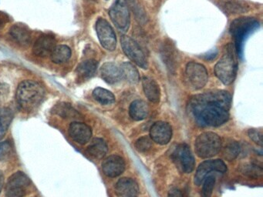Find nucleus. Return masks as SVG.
<instances>
[{
	"label": "nucleus",
	"instance_id": "1",
	"mask_svg": "<svg viewBox=\"0 0 263 197\" xmlns=\"http://www.w3.org/2000/svg\"><path fill=\"white\" fill-rule=\"evenodd\" d=\"M232 96L225 90H212L191 97L189 107L199 123L219 127L229 120Z\"/></svg>",
	"mask_w": 263,
	"mask_h": 197
},
{
	"label": "nucleus",
	"instance_id": "2",
	"mask_svg": "<svg viewBox=\"0 0 263 197\" xmlns=\"http://www.w3.org/2000/svg\"><path fill=\"white\" fill-rule=\"evenodd\" d=\"M46 90L41 84L33 80L23 81L17 90V101L22 110L31 112L44 101Z\"/></svg>",
	"mask_w": 263,
	"mask_h": 197
},
{
	"label": "nucleus",
	"instance_id": "3",
	"mask_svg": "<svg viewBox=\"0 0 263 197\" xmlns=\"http://www.w3.org/2000/svg\"><path fill=\"white\" fill-rule=\"evenodd\" d=\"M259 27L258 20L251 17H242L234 20L230 26V33L235 41V48L239 57L243 55L245 40Z\"/></svg>",
	"mask_w": 263,
	"mask_h": 197
},
{
	"label": "nucleus",
	"instance_id": "4",
	"mask_svg": "<svg viewBox=\"0 0 263 197\" xmlns=\"http://www.w3.org/2000/svg\"><path fill=\"white\" fill-rule=\"evenodd\" d=\"M237 70L238 64L234 56L233 49L232 46L229 45L225 54L215 66V73L222 83L230 85L236 77Z\"/></svg>",
	"mask_w": 263,
	"mask_h": 197
},
{
	"label": "nucleus",
	"instance_id": "5",
	"mask_svg": "<svg viewBox=\"0 0 263 197\" xmlns=\"http://www.w3.org/2000/svg\"><path fill=\"white\" fill-rule=\"evenodd\" d=\"M220 137L212 132H206L199 135L194 143L196 154L203 159L217 155L222 149Z\"/></svg>",
	"mask_w": 263,
	"mask_h": 197
},
{
	"label": "nucleus",
	"instance_id": "6",
	"mask_svg": "<svg viewBox=\"0 0 263 197\" xmlns=\"http://www.w3.org/2000/svg\"><path fill=\"white\" fill-rule=\"evenodd\" d=\"M112 22L120 32H127L130 27V17L128 6L125 0H115L109 10Z\"/></svg>",
	"mask_w": 263,
	"mask_h": 197
},
{
	"label": "nucleus",
	"instance_id": "7",
	"mask_svg": "<svg viewBox=\"0 0 263 197\" xmlns=\"http://www.w3.org/2000/svg\"><path fill=\"white\" fill-rule=\"evenodd\" d=\"M173 162L178 169L184 173L192 172L195 166L194 156L189 146L185 143H181L176 146L171 155Z\"/></svg>",
	"mask_w": 263,
	"mask_h": 197
},
{
	"label": "nucleus",
	"instance_id": "8",
	"mask_svg": "<svg viewBox=\"0 0 263 197\" xmlns=\"http://www.w3.org/2000/svg\"><path fill=\"white\" fill-rule=\"evenodd\" d=\"M120 45L123 53L133 63L142 69H148V60L139 43H137L129 36L123 35L120 37Z\"/></svg>",
	"mask_w": 263,
	"mask_h": 197
},
{
	"label": "nucleus",
	"instance_id": "9",
	"mask_svg": "<svg viewBox=\"0 0 263 197\" xmlns=\"http://www.w3.org/2000/svg\"><path fill=\"white\" fill-rule=\"evenodd\" d=\"M30 179L24 172H15L7 182L6 197H24L30 186Z\"/></svg>",
	"mask_w": 263,
	"mask_h": 197
},
{
	"label": "nucleus",
	"instance_id": "10",
	"mask_svg": "<svg viewBox=\"0 0 263 197\" xmlns=\"http://www.w3.org/2000/svg\"><path fill=\"white\" fill-rule=\"evenodd\" d=\"M96 32L101 46L108 51H114L117 47V37L110 23L105 19L99 18L97 20Z\"/></svg>",
	"mask_w": 263,
	"mask_h": 197
},
{
	"label": "nucleus",
	"instance_id": "11",
	"mask_svg": "<svg viewBox=\"0 0 263 197\" xmlns=\"http://www.w3.org/2000/svg\"><path fill=\"white\" fill-rule=\"evenodd\" d=\"M185 76L190 86L194 89H200L204 87L209 78L206 68L203 65L194 62L187 63Z\"/></svg>",
	"mask_w": 263,
	"mask_h": 197
},
{
	"label": "nucleus",
	"instance_id": "12",
	"mask_svg": "<svg viewBox=\"0 0 263 197\" xmlns=\"http://www.w3.org/2000/svg\"><path fill=\"white\" fill-rule=\"evenodd\" d=\"M227 166L221 159L207 160L199 165L194 176V183L200 186L211 172H226Z\"/></svg>",
	"mask_w": 263,
	"mask_h": 197
},
{
	"label": "nucleus",
	"instance_id": "13",
	"mask_svg": "<svg viewBox=\"0 0 263 197\" xmlns=\"http://www.w3.org/2000/svg\"><path fill=\"white\" fill-rule=\"evenodd\" d=\"M150 136L152 141L160 145H166L172 137V129L165 122H157L151 128Z\"/></svg>",
	"mask_w": 263,
	"mask_h": 197
},
{
	"label": "nucleus",
	"instance_id": "14",
	"mask_svg": "<svg viewBox=\"0 0 263 197\" xmlns=\"http://www.w3.org/2000/svg\"><path fill=\"white\" fill-rule=\"evenodd\" d=\"M102 170L104 174L108 177H117L125 170L124 160L123 158L117 155L109 156L103 162Z\"/></svg>",
	"mask_w": 263,
	"mask_h": 197
},
{
	"label": "nucleus",
	"instance_id": "15",
	"mask_svg": "<svg viewBox=\"0 0 263 197\" xmlns=\"http://www.w3.org/2000/svg\"><path fill=\"white\" fill-rule=\"evenodd\" d=\"M69 133L74 141L81 145L88 143L92 137V130L91 127L85 123H80V122H74L71 123L70 126Z\"/></svg>",
	"mask_w": 263,
	"mask_h": 197
},
{
	"label": "nucleus",
	"instance_id": "16",
	"mask_svg": "<svg viewBox=\"0 0 263 197\" xmlns=\"http://www.w3.org/2000/svg\"><path fill=\"white\" fill-rule=\"evenodd\" d=\"M55 40L53 36L50 35H43L40 36L33 46V53L39 57L45 58L50 56L53 49H54Z\"/></svg>",
	"mask_w": 263,
	"mask_h": 197
},
{
	"label": "nucleus",
	"instance_id": "17",
	"mask_svg": "<svg viewBox=\"0 0 263 197\" xmlns=\"http://www.w3.org/2000/svg\"><path fill=\"white\" fill-rule=\"evenodd\" d=\"M115 192L118 197H136L139 192V184L130 178H122L116 184Z\"/></svg>",
	"mask_w": 263,
	"mask_h": 197
},
{
	"label": "nucleus",
	"instance_id": "18",
	"mask_svg": "<svg viewBox=\"0 0 263 197\" xmlns=\"http://www.w3.org/2000/svg\"><path fill=\"white\" fill-rule=\"evenodd\" d=\"M101 76L106 82L110 85L117 83L123 79L120 66L112 62L103 64L101 68Z\"/></svg>",
	"mask_w": 263,
	"mask_h": 197
},
{
	"label": "nucleus",
	"instance_id": "19",
	"mask_svg": "<svg viewBox=\"0 0 263 197\" xmlns=\"http://www.w3.org/2000/svg\"><path fill=\"white\" fill-rule=\"evenodd\" d=\"M10 36L22 47H28L31 43V34L27 27L23 24H15L10 30Z\"/></svg>",
	"mask_w": 263,
	"mask_h": 197
},
{
	"label": "nucleus",
	"instance_id": "20",
	"mask_svg": "<svg viewBox=\"0 0 263 197\" xmlns=\"http://www.w3.org/2000/svg\"><path fill=\"white\" fill-rule=\"evenodd\" d=\"M144 92L148 101L154 104L159 103L161 98V89L156 81L152 78L144 77L142 79Z\"/></svg>",
	"mask_w": 263,
	"mask_h": 197
},
{
	"label": "nucleus",
	"instance_id": "21",
	"mask_svg": "<svg viewBox=\"0 0 263 197\" xmlns=\"http://www.w3.org/2000/svg\"><path fill=\"white\" fill-rule=\"evenodd\" d=\"M97 62L94 59H87L78 65L76 73L81 80H88L97 72Z\"/></svg>",
	"mask_w": 263,
	"mask_h": 197
},
{
	"label": "nucleus",
	"instance_id": "22",
	"mask_svg": "<svg viewBox=\"0 0 263 197\" xmlns=\"http://www.w3.org/2000/svg\"><path fill=\"white\" fill-rule=\"evenodd\" d=\"M107 150L108 148L106 142L102 139L95 138L87 147V153L94 159H101L107 154Z\"/></svg>",
	"mask_w": 263,
	"mask_h": 197
},
{
	"label": "nucleus",
	"instance_id": "23",
	"mask_svg": "<svg viewBox=\"0 0 263 197\" xmlns=\"http://www.w3.org/2000/svg\"><path fill=\"white\" fill-rule=\"evenodd\" d=\"M149 113V107L148 104L143 101H134L129 108V114L132 120L135 121H142L148 117Z\"/></svg>",
	"mask_w": 263,
	"mask_h": 197
},
{
	"label": "nucleus",
	"instance_id": "24",
	"mask_svg": "<svg viewBox=\"0 0 263 197\" xmlns=\"http://www.w3.org/2000/svg\"><path fill=\"white\" fill-rule=\"evenodd\" d=\"M72 52H71V48L66 45H59L56 46L53 49L50 57L52 61L56 64H62V63H66L71 59Z\"/></svg>",
	"mask_w": 263,
	"mask_h": 197
},
{
	"label": "nucleus",
	"instance_id": "25",
	"mask_svg": "<svg viewBox=\"0 0 263 197\" xmlns=\"http://www.w3.org/2000/svg\"><path fill=\"white\" fill-rule=\"evenodd\" d=\"M122 77L132 84H136L140 80V75L139 71L132 63L125 62L120 65Z\"/></svg>",
	"mask_w": 263,
	"mask_h": 197
},
{
	"label": "nucleus",
	"instance_id": "26",
	"mask_svg": "<svg viewBox=\"0 0 263 197\" xmlns=\"http://www.w3.org/2000/svg\"><path fill=\"white\" fill-rule=\"evenodd\" d=\"M13 119L14 114L10 109L0 107V140L5 137Z\"/></svg>",
	"mask_w": 263,
	"mask_h": 197
},
{
	"label": "nucleus",
	"instance_id": "27",
	"mask_svg": "<svg viewBox=\"0 0 263 197\" xmlns=\"http://www.w3.org/2000/svg\"><path fill=\"white\" fill-rule=\"evenodd\" d=\"M93 96L99 104L110 105L115 102V96L110 91L104 88L97 87L93 92Z\"/></svg>",
	"mask_w": 263,
	"mask_h": 197
},
{
	"label": "nucleus",
	"instance_id": "28",
	"mask_svg": "<svg viewBox=\"0 0 263 197\" xmlns=\"http://www.w3.org/2000/svg\"><path fill=\"white\" fill-rule=\"evenodd\" d=\"M175 53H174V49H173L171 44H164L163 47L161 48V56L163 58L164 63L166 65L167 68L172 72L175 69Z\"/></svg>",
	"mask_w": 263,
	"mask_h": 197
},
{
	"label": "nucleus",
	"instance_id": "29",
	"mask_svg": "<svg viewBox=\"0 0 263 197\" xmlns=\"http://www.w3.org/2000/svg\"><path fill=\"white\" fill-rule=\"evenodd\" d=\"M53 111L55 114L63 117V118H69V117L74 118L77 115H79L76 110H74L70 104H65V103H62V104L55 106Z\"/></svg>",
	"mask_w": 263,
	"mask_h": 197
},
{
	"label": "nucleus",
	"instance_id": "30",
	"mask_svg": "<svg viewBox=\"0 0 263 197\" xmlns=\"http://www.w3.org/2000/svg\"><path fill=\"white\" fill-rule=\"evenodd\" d=\"M240 153V146L235 141L230 142L224 148L223 156L228 161H232Z\"/></svg>",
	"mask_w": 263,
	"mask_h": 197
},
{
	"label": "nucleus",
	"instance_id": "31",
	"mask_svg": "<svg viewBox=\"0 0 263 197\" xmlns=\"http://www.w3.org/2000/svg\"><path fill=\"white\" fill-rule=\"evenodd\" d=\"M242 172L248 177L258 178L262 176L263 169L258 165L249 163V164L245 165L242 167Z\"/></svg>",
	"mask_w": 263,
	"mask_h": 197
},
{
	"label": "nucleus",
	"instance_id": "32",
	"mask_svg": "<svg viewBox=\"0 0 263 197\" xmlns=\"http://www.w3.org/2000/svg\"><path fill=\"white\" fill-rule=\"evenodd\" d=\"M152 140L148 137H141L135 143V148L141 153H147L152 150Z\"/></svg>",
	"mask_w": 263,
	"mask_h": 197
},
{
	"label": "nucleus",
	"instance_id": "33",
	"mask_svg": "<svg viewBox=\"0 0 263 197\" xmlns=\"http://www.w3.org/2000/svg\"><path fill=\"white\" fill-rule=\"evenodd\" d=\"M216 179L214 176H208L205 179L204 185L202 189V197H211L214 189Z\"/></svg>",
	"mask_w": 263,
	"mask_h": 197
},
{
	"label": "nucleus",
	"instance_id": "34",
	"mask_svg": "<svg viewBox=\"0 0 263 197\" xmlns=\"http://www.w3.org/2000/svg\"><path fill=\"white\" fill-rule=\"evenodd\" d=\"M225 8L231 14H241L248 11V6L241 2H229L226 4Z\"/></svg>",
	"mask_w": 263,
	"mask_h": 197
},
{
	"label": "nucleus",
	"instance_id": "35",
	"mask_svg": "<svg viewBox=\"0 0 263 197\" xmlns=\"http://www.w3.org/2000/svg\"><path fill=\"white\" fill-rule=\"evenodd\" d=\"M248 137L254 142V143L258 144V146H261L263 144L262 142V133L259 130L252 129L248 130Z\"/></svg>",
	"mask_w": 263,
	"mask_h": 197
},
{
	"label": "nucleus",
	"instance_id": "36",
	"mask_svg": "<svg viewBox=\"0 0 263 197\" xmlns=\"http://www.w3.org/2000/svg\"><path fill=\"white\" fill-rule=\"evenodd\" d=\"M10 92V85L4 82H0V103H4L7 101Z\"/></svg>",
	"mask_w": 263,
	"mask_h": 197
},
{
	"label": "nucleus",
	"instance_id": "37",
	"mask_svg": "<svg viewBox=\"0 0 263 197\" xmlns=\"http://www.w3.org/2000/svg\"><path fill=\"white\" fill-rule=\"evenodd\" d=\"M125 1L127 3V6H129L135 12V14L137 15H139V17H142L143 13H142L140 7L137 4L136 0H125Z\"/></svg>",
	"mask_w": 263,
	"mask_h": 197
},
{
	"label": "nucleus",
	"instance_id": "38",
	"mask_svg": "<svg viewBox=\"0 0 263 197\" xmlns=\"http://www.w3.org/2000/svg\"><path fill=\"white\" fill-rule=\"evenodd\" d=\"M168 197H183V194L177 188H172L168 192Z\"/></svg>",
	"mask_w": 263,
	"mask_h": 197
},
{
	"label": "nucleus",
	"instance_id": "39",
	"mask_svg": "<svg viewBox=\"0 0 263 197\" xmlns=\"http://www.w3.org/2000/svg\"><path fill=\"white\" fill-rule=\"evenodd\" d=\"M4 185V175L2 171L0 170V192L2 191Z\"/></svg>",
	"mask_w": 263,
	"mask_h": 197
},
{
	"label": "nucleus",
	"instance_id": "40",
	"mask_svg": "<svg viewBox=\"0 0 263 197\" xmlns=\"http://www.w3.org/2000/svg\"><path fill=\"white\" fill-rule=\"evenodd\" d=\"M3 27H4V23L0 20V30H2Z\"/></svg>",
	"mask_w": 263,
	"mask_h": 197
},
{
	"label": "nucleus",
	"instance_id": "41",
	"mask_svg": "<svg viewBox=\"0 0 263 197\" xmlns=\"http://www.w3.org/2000/svg\"><path fill=\"white\" fill-rule=\"evenodd\" d=\"M89 1H97V0H89Z\"/></svg>",
	"mask_w": 263,
	"mask_h": 197
},
{
	"label": "nucleus",
	"instance_id": "42",
	"mask_svg": "<svg viewBox=\"0 0 263 197\" xmlns=\"http://www.w3.org/2000/svg\"></svg>",
	"mask_w": 263,
	"mask_h": 197
}]
</instances>
